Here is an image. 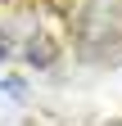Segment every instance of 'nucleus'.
<instances>
[{"label":"nucleus","mask_w":122,"mask_h":126,"mask_svg":"<svg viewBox=\"0 0 122 126\" xmlns=\"http://www.w3.org/2000/svg\"><path fill=\"white\" fill-rule=\"evenodd\" d=\"M41 5H50V9H63V0H41Z\"/></svg>","instance_id":"obj_4"},{"label":"nucleus","mask_w":122,"mask_h":126,"mask_svg":"<svg viewBox=\"0 0 122 126\" xmlns=\"http://www.w3.org/2000/svg\"><path fill=\"white\" fill-rule=\"evenodd\" d=\"M9 59H14V36L0 27V63H9Z\"/></svg>","instance_id":"obj_3"},{"label":"nucleus","mask_w":122,"mask_h":126,"mask_svg":"<svg viewBox=\"0 0 122 126\" xmlns=\"http://www.w3.org/2000/svg\"><path fill=\"white\" fill-rule=\"evenodd\" d=\"M23 63L27 68H36V72H50L54 63H59V41L50 36V32H32V36L23 41Z\"/></svg>","instance_id":"obj_2"},{"label":"nucleus","mask_w":122,"mask_h":126,"mask_svg":"<svg viewBox=\"0 0 122 126\" xmlns=\"http://www.w3.org/2000/svg\"><path fill=\"white\" fill-rule=\"evenodd\" d=\"M72 50L86 63H118L122 59V0H86L68 18Z\"/></svg>","instance_id":"obj_1"}]
</instances>
